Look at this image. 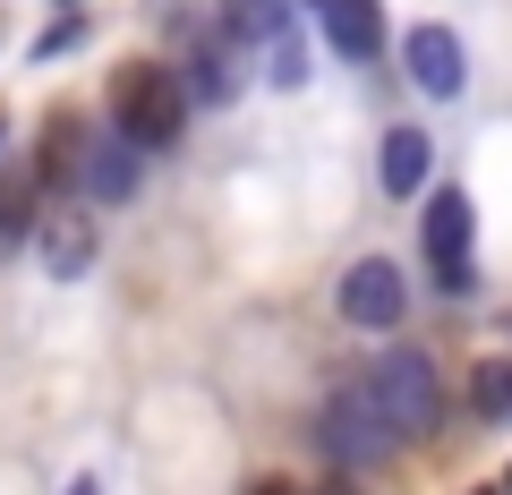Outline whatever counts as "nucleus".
I'll use <instances>...</instances> for the list:
<instances>
[{
    "instance_id": "1",
    "label": "nucleus",
    "mask_w": 512,
    "mask_h": 495,
    "mask_svg": "<svg viewBox=\"0 0 512 495\" xmlns=\"http://www.w3.org/2000/svg\"><path fill=\"white\" fill-rule=\"evenodd\" d=\"M188 86L180 69H163V60H128V69H111V137L137 154H163L188 137Z\"/></svg>"
},
{
    "instance_id": "2",
    "label": "nucleus",
    "mask_w": 512,
    "mask_h": 495,
    "mask_svg": "<svg viewBox=\"0 0 512 495\" xmlns=\"http://www.w3.org/2000/svg\"><path fill=\"white\" fill-rule=\"evenodd\" d=\"M350 385L367 393V410L384 419V436H393V444L427 436V427H436V410H444L436 359H427V350H384V359L367 367V376H350Z\"/></svg>"
},
{
    "instance_id": "3",
    "label": "nucleus",
    "mask_w": 512,
    "mask_h": 495,
    "mask_svg": "<svg viewBox=\"0 0 512 495\" xmlns=\"http://www.w3.org/2000/svg\"><path fill=\"white\" fill-rule=\"evenodd\" d=\"M316 453H325L333 470H376V461H393L402 444L384 436V419L367 410V393H359V385H333V393H325V410H316Z\"/></svg>"
},
{
    "instance_id": "4",
    "label": "nucleus",
    "mask_w": 512,
    "mask_h": 495,
    "mask_svg": "<svg viewBox=\"0 0 512 495\" xmlns=\"http://www.w3.org/2000/svg\"><path fill=\"white\" fill-rule=\"evenodd\" d=\"M333 308H342V325H359V333H393L410 316V282H402V265L393 257H359L342 274V291H333Z\"/></svg>"
},
{
    "instance_id": "5",
    "label": "nucleus",
    "mask_w": 512,
    "mask_h": 495,
    "mask_svg": "<svg viewBox=\"0 0 512 495\" xmlns=\"http://www.w3.org/2000/svg\"><path fill=\"white\" fill-rule=\"evenodd\" d=\"M419 248H427V265H436L444 291H470V197H461V188H436V197H427Z\"/></svg>"
},
{
    "instance_id": "6",
    "label": "nucleus",
    "mask_w": 512,
    "mask_h": 495,
    "mask_svg": "<svg viewBox=\"0 0 512 495\" xmlns=\"http://www.w3.org/2000/svg\"><path fill=\"white\" fill-rule=\"evenodd\" d=\"M146 188V154L120 146L111 129H86V154H77V197L86 205H128Z\"/></svg>"
},
{
    "instance_id": "7",
    "label": "nucleus",
    "mask_w": 512,
    "mask_h": 495,
    "mask_svg": "<svg viewBox=\"0 0 512 495\" xmlns=\"http://www.w3.org/2000/svg\"><path fill=\"white\" fill-rule=\"evenodd\" d=\"M402 69H410V86L436 94V103H453V94L470 86V52H461V35H453V26H436V18L402 35Z\"/></svg>"
},
{
    "instance_id": "8",
    "label": "nucleus",
    "mask_w": 512,
    "mask_h": 495,
    "mask_svg": "<svg viewBox=\"0 0 512 495\" xmlns=\"http://www.w3.org/2000/svg\"><path fill=\"white\" fill-rule=\"evenodd\" d=\"M325 9V52L350 60V69H367V60H384V0H316Z\"/></svg>"
},
{
    "instance_id": "9",
    "label": "nucleus",
    "mask_w": 512,
    "mask_h": 495,
    "mask_svg": "<svg viewBox=\"0 0 512 495\" xmlns=\"http://www.w3.org/2000/svg\"><path fill=\"white\" fill-rule=\"evenodd\" d=\"M427 171H436V146H427V129H393V137H384V146H376V188H384V197H419V188H427Z\"/></svg>"
},
{
    "instance_id": "10",
    "label": "nucleus",
    "mask_w": 512,
    "mask_h": 495,
    "mask_svg": "<svg viewBox=\"0 0 512 495\" xmlns=\"http://www.w3.org/2000/svg\"><path fill=\"white\" fill-rule=\"evenodd\" d=\"M180 86H188V103H197V111H205V103L231 111L239 86H248V77H239V43H231V35H222V43H197V60H188Z\"/></svg>"
},
{
    "instance_id": "11",
    "label": "nucleus",
    "mask_w": 512,
    "mask_h": 495,
    "mask_svg": "<svg viewBox=\"0 0 512 495\" xmlns=\"http://www.w3.org/2000/svg\"><path fill=\"white\" fill-rule=\"evenodd\" d=\"M35 248H43V274H52V282H77L94 265V222L86 214H43L35 222Z\"/></svg>"
},
{
    "instance_id": "12",
    "label": "nucleus",
    "mask_w": 512,
    "mask_h": 495,
    "mask_svg": "<svg viewBox=\"0 0 512 495\" xmlns=\"http://www.w3.org/2000/svg\"><path fill=\"white\" fill-rule=\"evenodd\" d=\"M222 9V35L248 52V43H274L282 26H291V0H214Z\"/></svg>"
},
{
    "instance_id": "13",
    "label": "nucleus",
    "mask_w": 512,
    "mask_h": 495,
    "mask_svg": "<svg viewBox=\"0 0 512 495\" xmlns=\"http://www.w3.org/2000/svg\"><path fill=\"white\" fill-rule=\"evenodd\" d=\"M470 410L478 419H512V359H478L470 367Z\"/></svg>"
},
{
    "instance_id": "14",
    "label": "nucleus",
    "mask_w": 512,
    "mask_h": 495,
    "mask_svg": "<svg viewBox=\"0 0 512 495\" xmlns=\"http://www.w3.org/2000/svg\"><path fill=\"white\" fill-rule=\"evenodd\" d=\"M265 69H274V86H299V77H308V52H299V35H291V26H282V35L265 43Z\"/></svg>"
},
{
    "instance_id": "15",
    "label": "nucleus",
    "mask_w": 512,
    "mask_h": 495,
    "mask_svg": "<svg viewBox=\"0 0 512 495\" xmlns=\"http://www.w3.org/2000/svg\"><path fill=\"white\" fill-rule=\"evenodd\" d=\"M69 43H86V18H60V26H52V35H43V43H35V60H60V52H69Z\"/></svg>"
},
{
    "instance_id": "16",
    "label": "nucleus",
    "mask_w": 512,
    "mask_h": 495,
    "mask_svg": "<svg viewBox=\"0 0 512 495\" xmlns=\"http://www.w3.org/2000/svg\"><path fill=\"white\" fill-rule=\"evenodd\" d=\"M248 495H299V487H291V478H256Z\"/></svg>"
},
{
    "instance_id": "17",
    "label": "nucleus",
    "mask_w": 512,
    "mask_h": 495,
    "mask_svg": "<svg viewBox=\"0 0 512 495\" xmlns=\"http://www.w3.org/2000/svg\"><path fill=\"white\" fill-rule=\"evenodd\" d=\"M316 495H359V487H342V478H333V487H316Z\"/></svg>"
},
{
    "instance_id": "18",
    "label": "nucleus",
    "mask_w": 512,
    "mask_h": 495,
    "mask_svg": "<svg viewBox=\"0 0 512 495\" xmlns=\"http://www.w3.org/2000/svg\"><path fill=\"white\" fill-rule=\"evenodd\" d=\"M69 495H103V487H94V478H77V487H69Z\"/></svg>"
},
{
    "instance_id": "19",
    "label": "nucleus",
    "mask_w": 512,
    "mask_h": 495,
    "mask_svg": "<svg viewBox=\"0 0 512 495\" xmlns=\"http://www.w3.org/2000/svg\"><path fill=\"white\" fill-rule=\"evenodd\" d=\"M478 495H504V487H478Z\"/></svg>"
},
{
    "instance_id": "20",
    "label": "nucleus",
    "mask_w": 512,
    "mask_h": 495,
    "mask_svg": "<svg viewBox=\"0 0 512 495\" xmlns=\"http://www.w3.org/2000/svg\"><path fill=\"white\" fill-rule=\"evenodd\" d=\"M0 129H9V111H0Z\"/></svg>"
},
{
    "instance_id": "21",
    "label": "nucleus",
    "mask_w": 512,
    "mask_h": 495,
    "mask_svg": "<svg viewBox=\"0 0 512 495\" xmlns=\"http://www.w3.org/2000/svg\"><path fill=\"white\" fill-rule=\"evenodd\" d=\"M504 495H512V478H504Z\"/></svg>"
}]
</instances>
